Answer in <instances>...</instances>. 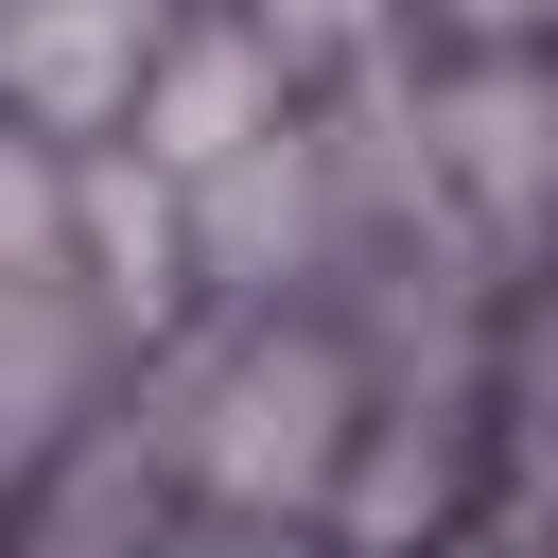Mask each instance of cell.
<instances>
[{
  "mask_svg": "<svg viewBox=\"0 0 558 558\" xmlns=\"http://www.w3.org/2000/svg\"><path fill=\"white\" fill-rule=\"evenodd\" d=\"M192 471H209L227 506H314V488L349 471V366H331V331L244 349L227 401H209V436H192Z\"/></svg>",
  "mask_w": 558,
  "mask_h": 558,
  "instance_id": "obj_1",
  "label": "cell"
},
{
  "mask_svg": "<svg viewBox=\"0 0 558 558\" xmlns=\"http://www.w3.org/2000/svg\"><path fill=\"white\" fill-rule=\"evenodd\" d=\"M52 296H70V279L0 296V488H17L35 453H52V418H70V384H87V366H70V314H52Z\"/></svg>",
  "mask_w": 558,
  "mask_h": 558,
  "instance_id": "obj_3",
  "label": "cell"
},
{
  "mask_svg": "<svg viewBox=\"0 0 558 558\" xmlns=\"http://www.w3.org/2000/svg\"><path fill=\"white\" fill-rule=\"evenodd\" d=\"M157 541V471H140V436H105L52 506H35V558H140Z\"/></svg>",
  "mask_w": 558,
  "mask_h": 558,
  "instance_id": "obj_4",
  "label": "cell"
},
{
  "mask_svg": "<svg viewBox=\"0 0 558 558\" xmlns=\"http://www.w3.org/2000/svg\"><path fill=\"white\" fill-rule=\"evenodd\" d=\"M174 52V0H0V105L17 122H105Z\"/></svg>",
  "mask_w": 558,
  "mask_h": 558,
  "instance_id": "obj_2",
  "label": "cell"
},
{
  "mask_svg": "<svg viewBox=\"0 0 558 558\" xmlns=\"http://www.w3.org/2000/svg\"><path fill=\"white\" fill-rule=\"evenodd\" d=\"M209 558H244V541H209Z\"/></svg>",
  "mask_w": 558,
  "mask_h": 558,
  "instance_id": "obj_7",
  "label": "cell"
},
{
  "mask_svg": "<svg viewBox=\"0 0 558 558\" xmlns=\"http://www.w3.org/2000/svg\"><path fill=\"white\" fill-rule=\"evenodd\" d=\"M453 17H488V35H523V17H541V0H453Z\"/></svg>",
  "mask_w": 558,
  "mask_h": 558,
  "instance_id": "obj_6",
  "label": "cell"
},
{
  "mask_svg": "<svg viewBox=\"0 0 558 558\" xmlns=\"http://www.w3.org/2000/svg\"><path fill=\"white\" fill-rule=\"evenodd\" d=\"M35 279H70V174L35 140H0V296H35Z\"/></svg>",
  "mask_w": 558,
  "mask_h": 558,
  "instance_id": "obj_5",
  "label": "cell"
}]
</instances>
